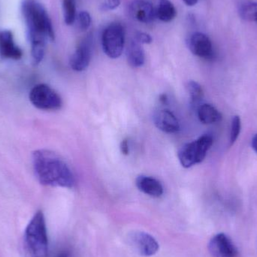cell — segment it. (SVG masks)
Segmentation results:
<instances>
[{
	"label": "cell",
	"mask_w": 257,
	"mask_h": 257,
	"mask_svg": "<svg viewBox=\"0 0 257 257\" xmlns=\"http://www.w3.org/2000/svg\"><path fill=\"white\" fill-rule=\"evenodd\" d=\"M22 13L31 44L33 63L38 65L45 57L48 40H55L52 22L45 8L36 0H24Z\"/></svg>",
	"instance_id": "1"
},
{
	"label": "cell",
	"mask_w": 257,
	"mask_h": 257,
	"mask_svg": "<svg viewBox=\"0 0 257 257\" xmlns=\"http://www.w3.org/2000/svg\"><path fill=\"white\" fill-rule=\"evenodd\" d=\"M33 166L36 178L42 185L66 188H72L75 185V177L70 168L63 158L53 151H34Z\"/></svg>",
	"instance_id": "2"
},
{
	"label": "cell",
	"mask_w": 257,
	"mask_h": 257,
	"mask_svg": "<svg viewBox=\"0 0 257 257\" xmlns=\"http://www.w3.org/2000/svg\"><path fill=\"white\" fill-rule=\"evenodd\" d=\"M24 245L27 257H48V238L45 215L37 211L24 232Z\"/></svg>",
	"instance_id": "3"
},
{
	"label": "cell",
	"mask_w": 257,
	"mask_h": 257,
	"mask_svg": "<svg viewBox=\"0 0 257 257\" xmlns=\"http://www.w3.org/2000/svg\"><path fill=\"white\" fill-rule=\"evenodd\" d=\"M212 144V136L205 134L196 140L183 145L178 154L181 166L188 169L194 165L202 163Z\"/></svg>",
	"instance_id": "4"
},
{
	"label": "cell",
	"mask_w": 257,
	"mask_h": 257,
	"mask_svg": "<svg viewBox=\"0 0 257 257\" xmlns=\"http://www.w3.org/2000/svg\"><path fill=\"white\" fill-rule=\"evenodd\" d=\"M102 45L104 53L110 58L120 57L125 45V31L123 26L118 23L109 24L102 33Z\"/></svg>",
	"instance_id": "5"
},
{
	"label": "cell",
	"mask_w": 257,
	"mask_h": 257,
	"mask_svg": "<svg viewBox=\"0 0 257 257\" xmlns=\"http://www.w3.org/2000/svg\"><path fill=\"white\" fill-rule=\"evenodd\" d=\"M30 100L36 108L46 111H54L61 108L63 101L60 95L45 84L35 86L30 93Z\"/></svg>",
	"instance_id": "6"
},
{
	"label": "cell",
	"mask_w": 257,
	"mask_h": 257,
	"mask_svg": "<svg viewBox=\"0 0 257 257\" xmlns=\"http://www.w3.org/2000/svg\"><path fill=\"white\" fill-rule=\"evenodd\" d=\"M187 45L190 51L200 58L211 60L215 57L212 42L204 33L196 32L190 35L187 40Z\"/></svg>",
	"instance_id": "7"
},
{
	"label": "cell",
	"mask_w": 257,
	"mask_h": 257,
	"mask_svg": "<svg viewBox=\"0 0 257 257\" xmlns=\"http://www.w3.org/2000/svg\"><path fill=\"white\" fill-rule=\"evenodd\" d=\"M208 250L213 257L239 256L236 245L225 233L217 234L210 240Z\"/></svg>",
	"instance_id": "8"
},
{
	"label": "cell",
	"mask_w": 257,
	"mask_h": 257,
	"mask_svg": "<svg viewBox=\"0 0 257 257\" xmlns=\"http://www.w3.org/2000/svg\"><path fill=\"white\" fill-rule=\"evenodd\" d=\"M130 241L137 253L143 256H154L160 248L157 240L146 232H135L130 236Z\"/></svg>",
	"instance_id": "9"
},
{
	"label": "cell",
	"mask_w": 257,
	"mask_h": 257,
	"mask_svg": "<svg viewBox=\"0 0 257 257\" xmlns=\"http://www.w3.org/2000/svg\"><path fill=\"white\" fill-rule=\"evenodd\" d=\"M92 45L90 37L86 38L77 47L69 60L71 68L76 72L85 70L91 60Z\"/></svg>",
	"instance_id": "10"
},
{
	"label": "cell",
	"mask_w": 257,
	"mask_h": 257,
	"mask_svg": "<svg viewBox=\"0 0 257 257\" xmlns=\"http://www.w3.org/2000/svg\"><path fill=\"white\" fill-rule=\"evenodd\" d=\"M153 120L155 126L164 133H178L181 128L176 116L166 108H161L154 111Z\"/></svg>",
	"instance_id": "11"
},
{
	"label": "cell",
	"mask_w": 257,
	"mask_h": 257,
	"mask_svg": "<svg viewBox=\"0 0 257 257\" xmlns=\"http://www.w3.org/2000/svg\"><path fill=\"white\" fill-rule=\"evenodd\" d=\"M0 56L11 60H20L22 57V50L15 43L11 30H0Z\"/></svg>",
	"instance_id": "12"
},
{
	"label": "cell",
	"mask_w": 257,
	"mask_h": 257,
	"mask_svg": "<svg viewBox=\"0 0 257 257\" xmlns=\"http://www.w3.org/2000/svg\"><path fill=\"white\" fill-rule=\"evenodd\" d=\"M130 12L135 19L144 24L152 22L156 17L154 6L145 0H136L130 6Z\"/></svg>",
	"instance_id": "13"
},
{
	"label": "cell",
	"mask_w": 257,
	"mask_h": 257,
	"mask_svg": "<svg viewBox=\"0 0 257 257\" xmlns=\"http://www.w3.org/2000/svg\"><path fill=\"white\" fill-rule=\"evenodd\" d=\"M138 189L145 194L152 197H160L163 195V187L158 180L146 175H139L136 180Z\"/></svg>",
	"instance_id": "14"
},
{
	"label": "cell",
	"mask_w": 257,
	"mask_h": 257,
	"mask_svg": "<svg viewBox=\"0 0 257 257\" xmlns=\"http://www.w3.org/2000/svg\"><path fill=\"white\" fill-rule=\"evenodd\" d=\"M126 57L128 64L132 67L139 68L143 66L145 61V54L142 44L135 39L130 41L126 49Z\"/></svg>",
	"instance_id": "15"
},
{
	"label": "cell",
	"mask_w": 257,
	"mask_h": 257,
	"mask_svg": "<svg viewBox=\"0 0 257 257\" xmlns=\"http://www.w3.org/2000/svg\"><path fill=\"white\" fill-rule=\"evenodd\" d=\"M198 118L204 124H213L222 120L220 111L210 104H202L198 107Z\"/></svg>",
	"instance_id": "16"
},
{
	"label": "cell",
	"mask_w": 257,
	"mask_h": 257,
	"mask_svg": "<svg viewBox=\"0 0 257 257\" xmlns=\"http://www.w3.org/2000/svg\"><path fill=\"white\" fill-rule=\"evenodd\" d=\"M177 11L170 0H160L156 11V17L163 22H170L175 19Z\"/></svg>",
	"instance_id": "17"
},
{
	"label": "cell",
	"mask_w": 257,
	"mask_h": 257,
	"mask_svg": "<svg viewBox=\"0 0 257 257\" xmlns=\"http://www.w3.org/2000/svg\"><path fill=\"white\" fill-rule=\"evenodd\" d=\"M238 14L241 19L257 23V3L245 2L240 5Z\"/></svg>",
	"instance_id": "18"
},
{
	"label": "cell",
	"mask_w": 257,
	"mask_h": 257,
	"mask_svg": "<svg viewBox=\"0 0 257 257\" xmlns=\"http://www.w3.org/2000/svg\"><path fill=\"white\" fill-rule=\"evenodd\" d=\"M187 91L190 95V102L192 105L199 104L204 96L203 89L199 83L194 81H190L187 84Z\"/></svg>",
	"instance_id": "19"
},
{
	"label": "cell",
	"mask_w": 257,
	"mask_h": 257,
	"mask_svg": "<svg viewBox=\"0 0 257 257\" xmlns=\"http://www.w3.org/2000/svg\"><path fill=\"white\" fill-rule=\"evenodd\" d=\"M63 16L66 25H72L76 19V3L75 0H63Z\"/></svg>",
	"instance_id": "20"
},
{
	"label": "cell",
	"mask_w": 257,
	"mask_h": 257,
	"mask_svg": "<svg viewBox=\"0 0 257 257\" xmlns=\"http://www.w3.org/2000/svg\"><path fill=\"white\" fill-rule=\"evenodd\" d=\"M241 132V118L239 116H235L232 118V126H231L230 133V146L234 145Z\"/></svg>",
	"instance_id": "21"
},
{
	"label": "cell",
	"mask_w": 257,
	"mask_h": 257,
	"mask_svg": "<svg viewBox=\"0 0 257 257\" xmlns=\"http://www.w3.org/2000/svg\"><path fill=\"white\" fill-rule=\"evenodd\" d=\"M91 17L90 14L86 11H82L78 15V28L81 31H86L90 28L91 25Z\"/></svg>",
	"instance_id": "22"
},
{
	"label": "cell",
	"mask_w": 257,
	"mask_h": 257,
	"mask_svg": "<svg viewBox=\"0 0 257 257\" xmlns=\"http://www.w3.org/2000/svg\"><path fill=\"white\" fill-rule=\"evenodd\" d=\"M134 39L142 45H143V44H151L153 41L152 37L149 34L143 33V32H137L135 35Z\"/></svg>",
	"instance_id": "23"
},
{
	"label": "cell",
	"mask_w": 257,
	"mask_h": 257,
	"mask_svg": "<svg viewBox=\"0 0 257 257\" xmlns=\"http://www.w3.org/2000/svg\"><path fill=\"white\" fill-rule=\"evenodd\" d=\"M120 5V0H103L102 7L103 10H114Z\"/></svg>",
	"instance_id": "24"
},
{
	"label": "cell",
	"mask_w": 257,
	"mask_h": 257,
	"mask_svg": "<svg viewBox=\"0 0 257 257\" xmlns=\"http://www.w3.org/2000/svg\"><path fill=\"white\" fill-rule=\"evenodd\" d=\"M120 151L123 155H128L130 153V148H128V143L127 139H124L122 141L120 145Z\"/></svg>",
	"instance_id": "25"
},
{
	"label": "cell",
	"mask_w": 257,
	"mask_h": 257,
	"mask_svg": "<svg viewBox=\"0 0 257 257\" xmlns=\"http://www.w3.org/2000/svg\"><path fill=\"white\" fill-rule=\"evenodd\" d=\"M251 146L253 149L257 153V134L253 136L252 139Z\"/></svg>",
	"instance_id": "26"
},
{
	"label": "cell",
	"mask_w": 257,
	"mask_h": 257,
	"mask_svg": "<svg viewBox=\"0 0 257 257\" xmlns=\"http://www.w3.org/2000/svg\"><path fill=\"white\" fill-rule=\"evenodd\" d=\"M187 6H193L199 2V0H183Z\"/></svg>",
	"instance_id": "27"
},
{
	"label": "cell",
	"mask_w": 257,
	"mask_h": 257,
	"mask_svg": "<svg viewBox=\"0 0 257 257\" xmlns=\"http://www.w3.org/2000/svg\"><path fill=\"white\" fill-rule=\"evenodd\" d=\"M56 257H70V255H69V252L63 250V251H60Z\"/></svg>",
	"instance_id": "28"
},
{
	"label": "cell",
	"mask_w": 257,
	"mask_h": 257,
	"mask_svg": "<svg viewBox=\"0 0 257 257\" xmlns=\"http://www.w3.org/2000/svg\"><path fill=\"white\" fill-rule=\"evenodd\" d=\"M160 101L161 103L163 104H166L168 102V98L167 96H166V95L163 94L161 95V96H160Z\"/></svg>",
	"instance_id": "29"
}]
</instances>
